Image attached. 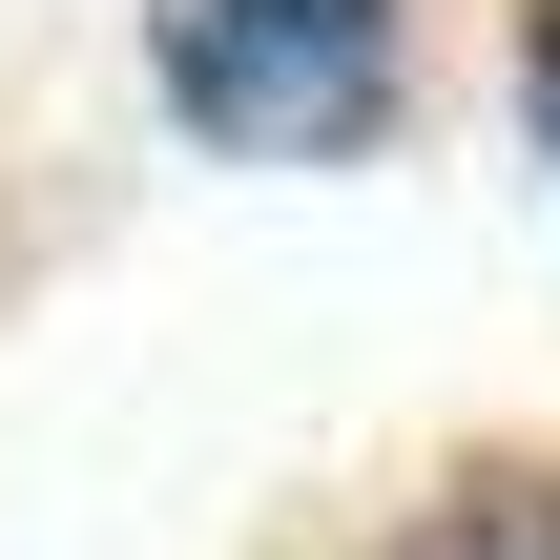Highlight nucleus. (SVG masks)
<instances>
[{
	"instance_id": "obj_1",
	"label": "nucleus",
	"mask_w": 560,
	"mask_h": 560,
	"mask_svg": "<svg viewBox=\"0 0 560 560\" xmlns=\"http://www.w3.org/2000/svg\"><path fill=\"white\" fill-rule=\"evenodd\" d=\"M395 21L416 0H166L145 62H166V125L229 145V166H332L374 145L395 104Z\"/></svg>"
},
{
	"instance_id": "obj_2",
	"label": "nucleus",
	"mask_w": 560,
	"mask_h": 560,
	"mask_svg": "<svg viewBox=\"0 0 560 560\" xmlns=\"http://www.w3.org/2000/svg\"><path fill=\"white\" fill-rule=\"evenodd\" d=\"M395 560H560V499H457V520H416Z\"/></svg>"
},
{
	"instance_id": "obj_3",
	"label": "nucleus",
	"mask_w": 560,
	"mask_h": 560,
	"mask_svg": "<svg viewBox=\"0 0 560 560\" xmlns=\"http://www.w3.org/2000/svg\"><path fill=\"white\" fill-rule=\"evenodd\" d=\"M520 125H540V166H560V0H540V42H520Z\"/></svg>"
}]
</instances>
